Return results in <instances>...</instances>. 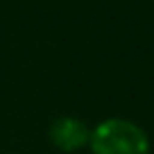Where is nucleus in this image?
I'll list each match as a JSON object with an SVG mask.
<instances>
[{
    "instance_id": "obj_1",
    "label": "nucleus",
    "mask_w": 154,
    "mask_h": 154,
    "mask_svg": "<svg viewBox=\"0 0 154 154\" xmlns=\"http://www.w3.org/2000/svg\"><path fill=\"white\" fill-rule=\"evenodd\" d=\"M145 129L127 118H106L91 129L88 149L93 154H149Z\"/></svg>"
},
{
    "instance_id": "obj_2",
    "label": "nucleus",
    "mask_w": 154,
    "mask_h": 154,
    "mask_svg": "<svg viewBox=\"0 0 154 154\" xmlns=\"http://www.w3.org/2000/svg\"><path fill=\"white\" fill-rule=\"evenodd\" d=\"M48 138L57 149L70 154L75 149H82L88 145L91 138V129L86 127V122L75 118V116H59L50 122Z\"/></svg>"
}]
</instances>
